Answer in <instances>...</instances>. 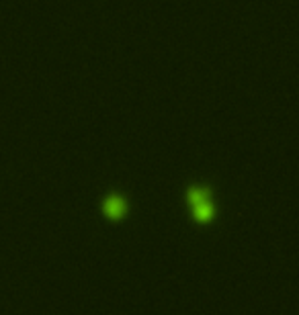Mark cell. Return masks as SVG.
Listing matches in <instances>:
<instances>
[{"label":"cell","instance_id":"1","mask_svg":"<svg viewBox=\"0 0 299 315\" xmlns=\"http://www.w3.org/2000/svg\"><path fill=\"white\" fill-rule=\"evenodd\" d=\"M107 211L111 213V215H119L121 211H123V205H121V207H119V203H113V199H111V201L107 203Z\"/></svg>","mask_w":299,"mask_h":315}]
</instances>
